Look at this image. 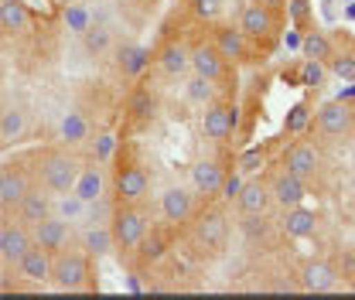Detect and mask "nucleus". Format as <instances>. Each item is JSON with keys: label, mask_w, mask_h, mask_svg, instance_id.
<instances>
[{"label": "nucleus", "mask_w": 355, "mask_h": 300, "mask_svg": "<svg viewBox=\"0 0 355 300\" xmlns=\"http://www.w3.org/2000/svg\"><path fill=\"white\" fill-rule=\"evenodd\" d=\"M352 103V133H355V99H349Z\"/></svg>", "instance_id": "14"}, {"label": "nucleus", "mask_w": 355, "mask_h": 300, "mask_svg": "<svg viewBox=\"0 0 355 300\" xmlns=\"http://www.w3.org/2000/svg\"><path fill=\"white\" fill-rule=\"evenodd\" d=\"M24 133H28V109L24 106H3L0 109V147L24 140Z\"/></svg>", "instance_id": "13"}, {"label": "nucleus", "mask_w": 355, "mask_h": 300, "mask_svg": "<svg viewBox=\"0 0 355 300\" xmlns=\"http://www.w3.org/2000/svg\"><path fill=\"white\" fill-rule=\"evenodd\" d=\"M51 287L55 290H92L96 287L92 256L83 246H65L51 256Z\"/></svg>", "instance_id": "4"}, {"label": "nucleus", "mask_w": 355, "mask_h": 300, "mask_svg": "<svg viewBox=\"0 0 355 300\" xmlns=\"http://www.w3.org/2000/svg\"><path fill=\"white\" fill-rule=\"evenodd\" d=\"M338 280H342V270H338L331 259H321V256L304 259V266L297 270V283H301V290H308V294L335 290Z\"/></svg>", "instance_id": "7"}, {"label": "nucleus", "mask_w": 355, "mask_h": 300, "mask_svg": "<svg viewBox=\"0 0 355 300\" xmlns=\"http://www.w3.org/2000/svg\"><path fill=\"white\" fill-rule=\"evenodd\" d=\"M195 14L181 7L157 35L137 79L123 92L110 157V212H133L147 236L168 195L202 205L219 198L236 174V65L219 79L191 69Z\"/></svg>", "instance_id": "1"}, {"label": "nucleus", "mask_w": 355, "mask_h": 300, "mask_svg": "<svg viewBox=\"0 0 355 300\" xmlns=\"http://www.w3.org/2000/svg\"><path fill=\"white\" fill-rule=\"evenodd\" d=\"M0 215H3V222H0V259H3V266H17V259L35 242L31 225H24L14 215V209H0Z\"/></svg>", "instance_id": "5"}, {"label": "nucleus", "mask_w": 355, "mask_h": 300, "mask_svg": "<svg viewBox=\"0 0 355 300\" xmlns=\"http://www.w3.org/2000/svg\"><path fill=\"white\" fill-rule=\"evenodd\" d=\"M236 205L246 215H266L273 209V195H270V184H266V174H257L250 181L239 184L236 191Z\"/></svg>", "instance_id": "8"}, {"label": "nucleus", "mask_w": 355, "mask_h": 300, "mask_svg": "<svg viewBox=\"0 0 355 300\" xmlns=\"http://www.w3.org/2000/svg\"><path fill=\"white\" fill-rule=\"evenodd\" d=\"M253 3H263L270 10L284 14L291 0H181V7H188L205 28L219 31V28H236L239 24V14Z\"/></svg>", "instance_id": "3"}, {"label": "nucleus", "mask_w": 355, "mask_h": 300, "mask_svg": "<svg viewBox=\"0 0 355 300\" xmlns=\"http://www.w3.org/2000/svg\"><path fill=\"white\" fill-rule=\"evenodd\" d=\"M0 24L7 35H31L35 14L28 10L24 0H0Z\"/></svg>", "instance_id": "12"}, {"label": "nucleus", "mask_w": 355, "mask_h": 300, "mask_svg": "<svg viewBox=\"0 0 355 300\" xmlns=\"http://www.w3.org/2000/svg\"><path fill=\"white\" fill-rule=\"evenodd\" d=\"M17 276H21L17 290H42L44 283H51V253L31 242L28 253L17 259Z\"/></svg>", "instance_id": "6"}, {"label": "nucleus", "mask_w": 355, "mask_h": 300, "mask_svg": "<svg viewBox=\"0 0 355 300\" xmlns=\"http://www.w3.org/2000/svg\"><path fill=\"white\" fill-rule=\"evenodd\" d=\"M311 127H318L321 133H331V136L349 133V130H352V103L342 99V96L331 99V103H324V106L318 109V116H314Z\"/></svg>", "instance_id": "9"}, {"label": "nucleus", "mask_w": 355, "mask_h": 300, "mask_svg": "<svg viewBox=\"0 0 355 300\" xmlns=\"http://www.w3.org/2000/svg\"><path fill=\"white\" fill-rule=\"evenodd\" d=\"M31 236H35V242H38V246H44V249L55 256L58 249H65V246H69V239H72V225H69L65 218H58V215H48L44 222L31 225Z\"/></svg>", "instance_id": "11"}, {"label": "nucleus", "mask_w": 355, "mask_h": 300, "mask_svg": "<svg viewBox=\"0 0 355 300\" xmlns=\"http://www.w3.org/2000/svg\"><path fill=\"white\" fill-rule=\"evenodd\" d=\"M35 154V181L48 188L51 195H65V191H76L79 177L86 171V164L92 157H79L76 143H51V147H42V150H31Z\"/></svg>", "instance_id": "2"}, {"label": "nucleus", "mask_w": 355, "mask_h": 300, "mask_svg": "<svg viewBox=\"0 0 355 300\" xmlns=\"http://www.w3.org/2000/svg\"><path fill=\"white\" fill-rule=\"evenodd\" d=\"M51 202H55V195L48 191V188H42V184H31L28 188V195L17 202V209H14V215L24 222V225H38V222H44L51 212Z\"/></svg>", "instance_id": "10"}]
</instances>
